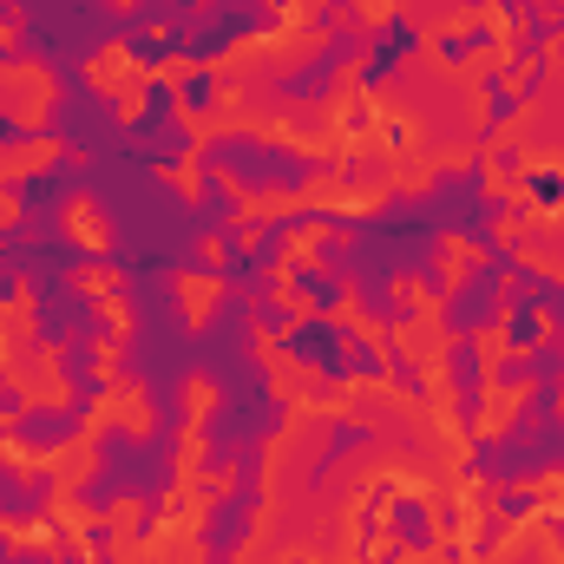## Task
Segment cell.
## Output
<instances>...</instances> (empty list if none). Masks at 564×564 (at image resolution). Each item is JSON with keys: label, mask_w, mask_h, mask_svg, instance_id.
<instances>
[{"label": "cell", "mask_w": 564, "mask_h": 564, "mask_svg": "<svg viewBox=\"0 0 564 564\" xmlns=\"http://www.w3.org/2000/svg\"><path fill=\"white\" fill-rule=\"evenodd\" d=\"M564 473V388H532L499 433H473L466 479L479 486H539Z\"/></svg>", "instance_id": "obj_1"}, {"label": "cell", "mask_w": 564, "mask_h": 564, "mask_svg": "<svg viewBox=\"0 0 564 564\" xmlns=\"http://www.w3.org/2000/svg\"><path fill=\"white\" fill-rule=\"evenodd\" d=\"M197 177H224L237 184L243 197H308L322 177H335L341 158L328 151H308V144H282V139H263V132H210L197 144Z\"/></svg>", "instance_id": "obj_2"}, {"label": "cell", "mask_w": 564, "mask_h": 564, "mask_svg": "<svg viewBox=\"0 0 564 564\" xmlns=\"http://www.w3.org/2000/svg\"><path fill=\"white\" fill-rule=\"evenodd\" d=\"M40 132H46V144H59V151L93 158V151H112V144L126 139V106H119L112 86H93L86 73H73V79H53L46 112H40Z\"/></svg>", "instance_id": "obj_3"}, {"label": "cell", "mask_w": 564, "mask_h": 564, "mask_svg": "<svg viewBox=\"0 0 564 564\" xmlns=\"http://www.w3.org/2000/svg\"><path fill=\"white\" fill-rule=\"evenodd\" d=\"M33 341L40 348H66V341H112L119 322L106 308V295H93L86 282L59 276V282H33Z\"/></svg>", "instance_id": "obj_4"}, {"label": "cell", "mask_w": 564, "mask_h": 564, "mask_svg": "<svg viewBox=\"0 0 564 564\" xmlns=\"http://www.w3.org/2000/svg\"><path fill=\"white\" fill-rule=\"evenodd\" d=\"M270 33H282V13L257 7V0H204V13H197L191 26L171 33V46H177V59L210 66V59H224L230 46H243V40H270Z\"/></svg>", "instance_id": "obj_5"}, {"label": "cell", "mask_w": 564, "mask_h": 564, "mask_svg": "<svg viewBox=\"0 0 564 564\" xmlns=\"http://www.w3.org/2000/svg\"><path fill=\"white\" fill-rule=\"evenodd\" d=\"M86 177H93V164L79 158V151H53L46 164H26V171H7L0 177V197L20 210V217H66L73 210V197H86Z\"/></svg>", "instance_id": "obj_6"}, {"label": "cell", "mask_w": 564, "mask_h": 564, "mask_svg": "<svg viewBox=\"0 0 564 564\" xmlns=\"http://www.w3.org/2000/svg\"><path fill=\"white\" fill-rule=\"evenodd\" d=\"M250 355H257V315H250V302L237 289H224L204 308V322H197V375L217 381V375H230Z\"/></svg>", "instance_id": "obj_7"}, {"label": "cell", "mask_w": 564, "mask_h": 564, "mask_svg": "<svg viewBox=\"0 0 564 564\" xmlns=\"http://www.w3.org/2000/svg\"><path fill=\"white\" fill-rule=\"evenodd\" d=\"M276 355L295 361V368H308V375L328 381V388H348V322H335V315L295 322V328L276 341Z\"/></svg>", "instance_id": "obj_8"}, {"label": "cell", "mask_w": 564, "mask_h": 564, "mask_svg": "<svg viewBox=\"0 0 564 564\" xmlns=\"http://www.w3.org/2000/svg\"><path fill=\"white\" fill-rule=\"evenodd\" d=\"M440 368H446V381H453V426L473 440L479 421H486V348H479V335H446V348H440Z\"/></svg>", "instance_id": "obj_9"}, {"label": "cell", "mask_w": 564, "mask_h": 564, "mask_svg": "<svg viewBox=\"0 0 564 564\" xmlns=\"http://www.w3.org/2000/svg\"><path fill=\"white\" fill-rule=\"evenodd\" d=\"M86 426H93V408H86V401H59V408H20L13 426H7V440H13L26 459H59Z\"/></svg>", "instance_id": "obj_10"}, {"label": "cell", "mask_w": 564, "mask_h": 564, "mask_svg": "<svg viewBox=\"0 0 564 564\" xmlns=\"http://www.w3.org/2000/svg\"><path fill=\"white\" fill-rule=\"evenodd\" d=\"M421 53V26L414 13H388L381 26H368V46H361V93H381L388 79H401V66Z\"/></svg>", "instance_id": "obj_11"}, {"label": "cell", "mask_w": 564, "mask_h": 564, "mask_svg": "<svg viewBox=\"0 0 564 564\" xmlns=\"http://www.w3.org/2000/svg\"><path fill=\"white\" fill-rule=\"evenodd\" d=\"M126 144L139 151L151 171H177V164L197 158V139H191L184 112H171V119H132V126H126Z\"/></svg>", "instance_id": "obj_12"}, {"label": "cell", "mask_w": 564, "mask_h": 564, "mask_svg": "<svg viewBox=\"0 0 564 564\" xmlns=\"http://www.w3.org/2000/svg\"><path fill=\"white\" fill-rule=\"evenodd\" d=\"M66 486H59V473H53V459H33L26 473H13L7 479V492H0V519L7 525H40L46 512H53V499H59Z\"/></svg>", "instance_id": "obj_13"}, {"label": "cell", "mask_w": 564, "mask_h": 564, "mask_svg": "<svg viewBox=\"0 0 564 564\" xmlns=\"http://www.w3.org/2000/svg\"><path fill=\"white\" fill-rule=\"evenodd\" d=\"M388 545L401 552H433L440 545V525H433V506L408 486H388Z\"/></svg>", "instance_id": "obj_14"}, {"label": "cell", "mask_w": 564, "mask_h": 564, "mask_svg": "<svg viewBox=\"0 0 564 564\" xmlns=\"http://www.w3.org/2000/svg\"><path fill=\"white\" fill-rule=\"evenodd\" d=\"M197 217H204V237L217 243H243V191L224 184V177H197Z\"/></svg>", "instance_id": "obj_15"}, {"label": "cell", "mask_w": 564, "mask_h": 564, "mask_svg": "<svg viewBox=\"0 0 564 564\" xmlns=\"http://www.w3.org/2000/svg\"><path fill=\"white\" fill-rule=\"evenodd\" d=\"M282 289H289L308 315H335V308L348 302V276H328V270H322V263H308V257L282 270Z\"/></svg>", "instance_id": "obj_16"}, {"label": "cell", "mask_w": 564, "mask_h": 564, "mask_svg": "<svg viewBox=\"0 0 564 564\" xmlns=\"http://www.w3.org/2000/svg\"><path fill=\"white\" fill-rule=\"evenodd\" d=\"M479 99H486V126H479V144H492L512 119H519V86L506 79V66H479Z\"/></svg>", "instance_id": "obj_17"}, {"label": "cell", "mask_w": 564, "mask_h": 564, "mask_svg": "<svg viewBox=\"0 0 564 564\" xmlns=\"http://www.w3.org/2000/svg\"><path fill=\"white\" fill-rule=\"evenodd\" d=\"M217 106H224V79H217L210 66L177 73V112H184V119H210Z\"/></svg>", "instance_id": "obj_18"}, {"label": "cell", "mask_w": 564, "mask_h": 564, "mask_svg": "<svg viewBox=\"0 0 564 564\" xmlns=\"http://www.w3.org/2000/svg\"><path fill=\"white\" fill-rule=\"evenodd\" d=\"M499 46V33H492V20H473V26H459V33H440V66H466V59H479V53H492Z\"/></svg>", "instance_id": "obj_19"}, {"label": "cell", "mask_w": 564, "mask_h": 564, "mask_svg": "<svg viewBox=\"0 0 564 564\" xmlns=\"http://www.w3.org/2000/svg\"><path fill=\"white\" fill-rule=\"evenodd\" d=\"M99 355H106V341H66L59 361H53V375L66 388H86V381H99Z\"/></svg>", "instance_id": "obj_20"}, {"label": "cell", "mask_w": 564, "mask_h": 564, "mask_svg": "<svg viewBox=\"0 0 564 564\" xmlns=\"http://www.w3.org/2000/svg\"><path fill=\"white\" fill-rule=\"evenodd\" d=\"M348 381H388V348L368 328H348Z\"/></svg>", "instance_id": "obj_21"}, {"label": "cell", "mask_w": 564, "mask_h": 564, "mask_svg": "<svg viewBox=\"0 0 564 564\" xmlns=\"http://www.w3.org/2000/svg\"><path fill=\"white\" fill-rule=\"evenodd\" d=\"M388 381H394V394H401V401H414V408L433 394V388H426V368L401 348V341H388Z\"/></svg>", "instance_id": "obj_22"}, {"label": "cell", "mask_w": 564, "mask_h": 564, "mask_svg": "<svg viewBox=\"0 0 564 564\" xmlns=\"http://www.w3.org/2000/svg\"><path fill=\"white\" fill-rule=\"evenodd\" d=\"M499 322H506V348H512V355H532V348H545V341H552V328H545V315H539V308H506Z\"/></svg>", "instance_id": "obj_23"}, {"label": "cell", "mask_w": 564, "mask_h": 564, "mask_svg": "<svg viewBox=\"0 0 564 564\" xmlns=\"http://www.w3.org/2000/svg\"><path fill=\"white\" fill-rule=\"evenodd\" d=\"M525 197L532 210H564V164H525Z\"/></svg>", "instance_id": "obj_24"}, {"label": "cell", "mask_w": 564, "mask_h": 564, "mask_svg": "<svg viewBox=\"0 0 564 564\" xmlns=\"http://www.w3.org/2000/svg\"><path fill=\"white\" fill-rule=\"evenodd\" d=\"M335 184H341V191H375V184H388V158H375V151L341 158V164H335Z\"/></svg>", "instance_id": "obj_25"}, {"label": "cell", "mask_w": 564, "mask_h": 564, "mask_svg": "<svg viewBox=\"0 0 564 564\" xmlns=\"http://www.w3.org/2000/svg\"><path fill=\"white\" fill-rule=\"evenodd\" d=\"M492 512H499L506 525L539 519V492H532V486H492Z\"/></svg>", "instance_id": "obj_26"}, {"label": "cell", "mask_w": 564, "mask_h": 564, "mask_svg": "<svg viewBox=\"0 0 564 564\" xmlns=\"http://www.w3.org/2000/svg\"><path fill=\"white\" fill-rule=\"evenodd\" d=\"M250 315H257V335H270V341H282V335L295 328V308H289L282 295H257V302H250Z\"/></svg>", "instance_id": "obj_27"}, {"label": "cell", "mask_w": 564, "mask_h": 564, "mask_svg": "<svg viewBox=\"0 0 564 564\" xmlns=\"http://www.w3.org/2000/svg\"><path fill=\"white\" fill-rule=\"evenodd\" d=\"M86 564H119V525L112 519H86Z\"/></svg>", "instance_id": "obj_28"}, {"label": "cell", "mask_w": 564, "mask_h": 564, "mask_svg": "<svg viewBox=\"0 0 564 564\" xmlns=\"http://www.w3.org/2000/svg\"><path fill=\"white\" fill-rule=\"evenodd\" d=\"M499 545H506V519H499V512H486V519L473 525V558L492 564V552H499Z\"/></svg>", "instance_id": "obj_29"}, {"label": "cell", "mask_w": 564, "mask_h": 564, "mask_svg": "<svg viewBox=\"0 0 564 564\" xmlns=\"http://www.w3.org/2000/svg\"><path fill=\"white\" fill-rule=\"evenodd\" d=\"M33 144H46L40 126H20L13 112H0V151H33Z\"/></svg>", "instance_id": "obj_30"}, {"label": "cell", "mask_w": 564, "mask_h": 564, "mask_svg": "<svg viewBox=\"0 0 564 564\" xmlns=\"http://www.w3.org/2000/svg\"><path fill=\"white\" fill-rule=\"evenodd\" d=\"M479 158H486V171H499V177H519V171H525V151H519V144H486Z\"/></svg>", "instance_id": "obj_31"}, {"label": "cell", "mask_w": 564, "mask_h": 564, "mask_svg": "<svg viewBox=\"0 0 564 564\" xmlns=\"http://www.w3.org/2000/svg\"><path fill=\"white\" fill-rule=\"evenodd\" d=\"M164 519H171V506H139L132 512V545H151L164 532Z\"/></svg>", "instance_id": "obj_32"}, {"label": "cell", "mask_w": 564, "mask_h": 564, "mask_svg": "<svg viewBox=\"0 0 564 564\" xmlns=\"http://www.w3.org/2000/svg\"><path fill=\"white\" fill-rule=\"evenodd\" d=\"M486 381H492V388H519V381H532V375H525V355H506Z\"/></svg>", "instance_id": "obj_33"}, {"label": "cell", "mask_w": 564, "mask_h": 564, "mask_svg": "<svg viewBox=\"0 0 564 564\" xmlns=\"http://www.w3.org/2000/svg\"><path fill=\"white\" fill-rule=\"evenodd\" d=\"M433 525H440V532H459V525H466V506H459V499H440V506H433Z\"/></svg>", "instance_id": "obj_34"}, {"label": "cell", "mask_w": 564, "mask_h": 564, "mask_svg": "<svg viewBox=\"0 0 564 564\" xmlns=\"http://www.w3.org/2000/svg\"><path fill=\"white\" fill-rule=\"evenodd\" d=\"M539 532L552 539V552L564 558V512H539Z\"/></svg>", "instance_id": "obj_35"}, {"label": "cell", "mask_w": 564, "mask_h": 564, "mask_svg": "<svg viewBox=\"0 0 564 564\" xmlns=\"http://www.w3.org/2000/svg\"><path fill=\"white\" fill-rule=\"evenodd\" d=\"M20 408H26V401H20V388H13V381H7V375H0V414H7V421H13V414H20Z\"/></svg>", "instance_id": "obj_36"}, {"label": "cell", "mask_w": 564, "mask_h": 564, "mask_svg": "<svg viewBox=\"0 0 564 564\" xmlns=\"http://www.w3.org/2000/svg\"><path fill=\"white\" fill-rule=\"evenodd\" d=\"M0 66H20V53H13V40H0Z\"/></svg>", "instance_id": "obj_37"}, {"label": "cell", "mask_w": 564, "mask_h": 564, "mask_svg": "<svg viewBox=\"0 0 564 564\" xmlns=\"http://www.w3.org/2000/svg\"><path fill=\"white\" fill-rule=\"evenodd\" d=\"M375 564H408V558H375Z\"/></svg>", "instance_id": "obj_38"}, {"label": "cell", "mask_w": 564, "mask_h": 564, "mask_svg": "<svg viewBox=\"0 0 564 564\" xmlns=\"http://www.w3.org/2000/svg\"><path fill=\"white\" fill-rule=\"evenodd\" d=\"M289 564H302V558H289Z\"/></svg>", "instance_id": "obj_39"}]
</instances>
